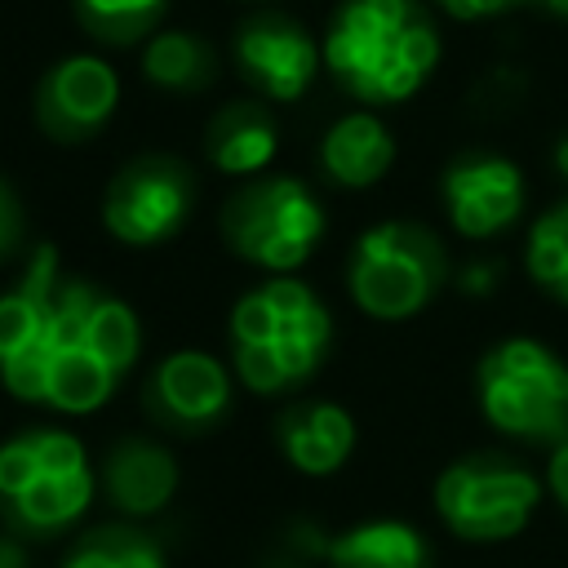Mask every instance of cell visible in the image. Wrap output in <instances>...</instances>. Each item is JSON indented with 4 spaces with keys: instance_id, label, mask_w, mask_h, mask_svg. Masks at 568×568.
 <instances>
[{
    "instance_id": "1",
    "label": "cell",
    "mask_w": 568,
    "mask_h": 568,
    "mask_svg": "<svg viewBox=\"0 0 568 568\" xmlns=\"http://www.w3.org/2000/svg\"><path fill=\"white\" fill-rule=\"evenodd\" d=\"M138 351L133 306L67 275L53 244H40L18 284L0 293V382L22 404L93 413L115 395Z\"/></svg>"
},
{
    "instance_id": "5",
    "label": "cell",
    "mask_w": 568,
    "mask_h": 568,
    "mask_svg": "<svg viewBox=\"0 0 568 568\" xmlns=\"http://www.w3.org/2000/svg\"><path fill=\"white\" fill-rule=\"evenodd\" d=\"M479 413L515 439L568 435V364L537 337H506L475 368Z\"/></svg>"
},
{
    "instance_id": "15",
    "label": "cell",
    "mask_w": 568,
    "mask_h": 568,
    "mask_svg": "<svg viewBox=\"0 0 568 568\" xmlns=\"http://www.w3.org/2000/svg\"><path fill=\"white\" fill-rule=\"evenodd\" d=\"M102 488L120 515L146 519L164 510L169 497L178 493V462L169 448L151 439H124L102 462Z\"/></svg>"
},
{
    "instance_id": "18",
    "label": "cell",
    "mask_w": 568,
    "mask_h": 568,
    "mask_svg": "<svg viewBox=\"0 0 568 568\" xmlns=\"http://www.w3.org/2000/svg\"><path fill=\"white\" fill-rule=\"evenodd\" d=\"M280 129L262 102H231L222 106L204 129V155L217 173L253 178L275 160Z\"/></svg>"
},
{
    "instance_id": "24",
    "label": "cell",
    "mask_w": 568,
    "mask_h": 568,
    "mask_svg": "<svg viewBox=\"0 0 568 568\" xmlns=\"http://www.w3.org/2000/svg\"><path fill=\"white\" fill-rule=\"evenodd\" d=\"M444 13H453L457 22H475V18H493V13H506L524 0H435Z\"/></svg>"
},
{
    "instance_id": "25",
    "label": "cell",
    "mask_w": 568,
    "mask_h": 568,
    "mask_svg": "<svg viewBox=\"0 0 568 568\" xmlns=\"http://www.w3.org/2000/svg\"><path fill=\"white\" fill-rule=\"evenodd\" d=\"M546 484H550L555 501L568 510V435H564V439H555V448H550V462H546Z\"/></svg>"
},
{
    "instance_id": "7",
    "label": "cell",
    "mask_w": 568,
    "mask_h": 568,
    "mask_svg": "<svg viewBox=\"0 0 568 568\" xmlns=\"http://www.w3.org/2000/svg\"><path fill=\"white\" fill-rule=\"evenodd\" d=\"M222 235L244 262L288 275L324 240V209L297 178H253L226 200Z\"/></svg>"
},
{
    "instance_id": "23",
    "label": "cell",
    "mask_w": 568,
    "mask_h": 568,
    "mask_svg": "<svg viewBox=\"0 0 568 568\" xmlns=\"http://www.w3.org/2000/svg\"><path fill=\"white\" fill-rule=\"evenodd\" d=\"M18 240H22V200L0 178V257H9L18 248Z\"/></svg>"
},
{
    "instance_id": "8",
    "label": "cell",
    "mask_w": 568,
    "mask_h": 568,
    "mask_svg": "<svg viewBox=\"0 0 568 568\" xmlns=\"http://www.w3.org/2000/svg\"><path fill=\"white\" fill-rule=\"evenodd\" d=\"M541 506V479L510 457L475 453L435 479V515L462 541L519 537Z\"/></svg>"
},
{
    "instance_id": "12",
    "label": "cell",
    "mask_w": 568,
    "mask_h": 568,
    "mask_svg": "<svg viewBox=\"0 0 568 568\" xmlns=\"http://www.w3.org/2000/svg\"><path fill=\"white\" fill-rule=\"evenodd\" d=\"M146 413L178 435H204V430L222 426L231 413L226 364L209 351L164 355L146 382Z\"/></svg>"
},
{
    "instance_id": "4",
    "label": "cell",
    "mask_w": 568,
    "mask_h": 568,
    "mask_svg": "<svg viewBox=\"0 0 568 568\" xmlns=\"http://www.w3.org/2000/svg\"><path fill=\"white\" fill-rule=\"evenodd\" d=\"M93 466L71 430L36 426L0 444V515L13 532L53 537L93 501Z\"/></svg>"
},
{
    "instance_id": "14",
    "label": "cell",
    "mask_w": 568,
    "mask_h": 568,
    "mask_svg": "<svg viewBox=\"0 0 568 568\" xmlns=\"http://www.w3.org/2000/svg\"><path fill=\"white\" fill-rule=\"evenodd\" d=\"M275 444L293 470L333 475L346 466V457L355 448V422L346 408H337L328 399H302V404L280 413Z\"/></svg>"
},
{
    "instance_id": "28",
    "label": "cell",
    "mask_w": 568,
    "mask_h": 568,
    "mask_svg": "<svg viewBox=\"0 0 568 568\" xmlns=\"http://www.w3.org/2000/svg\"><path fill=\"white\" fill-rule=\"evenodd\" d=\"M555 169H559V178L568 182V133L555 142Z\"/></svg>"
},
{
    "instance_id": "13",
    "label": "cell",
    "mask_w": 568,
    "mask_h": 568,
    "mask_svg": "<svg viewBox=\"0 0 568 568\" xmlns=\"http://www.w3.org/2000/svg\"><path fill=\"white\" fill-rule=\"evenodd\" d=\"M439 195L448 222L466 240H488L515 226L524 209V173L497 151H466L444 169Z\"/></svg>"
},
{
    "instance_id": "3",
    "label": "cell",
    "mask_w": 568,
    "mask_h": 568,
    "mask_svg": "<svg viewBox=\"0 0 568 568\" xmlns=\"http://www.w3.org/2000/svg\"><path fill=\"white\" fill-rule=\"evenodd\" d=\"M231 355L235 377L257 395H288L311 382L333 346L328 306L311 284L293 275H271L248 288L231 311Z\"/></svg>"
},
{
    "instance_id": "26",
    "label": "cell",
    "mask_w": 568,
    "mask_h": 568,
    "mask_svg": "<svg viewBox=\"0 0 568 568\" xmlns=\"http://www.w3.org/2000/svg\"><path fill=\"white\" fill-rule=\"evenodd\" d=\"M493 275H497V271H493L488 262H484V266H470V271H466V293H488V288H493Z\"/></svg>"
},
{
    "instance_id": "22",
    "label": "cell",
    "mask_w": 568,
    "mask_h": 568,
    "mask_svg": "<svg viewBox=\"0 0 568 568\" xmlns=\"http://www.w3.org/2000/svg\"><path fill=\"white\" fill-rule=\"evenodd\" d=\"M528 275L559 302H568V195L550 204L528 231Z\"/></svg>"
},
{
    "instance_id": "9",
    "label": "cell",
    "mask_w": 568,
    "mask_h": 568,
    "mask_svg": "<svg viewBox=\"0 0 568 568\" xmlns=\"http://www.w3.org/2000/svg\"><path fill=\"white\" fill-rule=\"evenodd\" d=\"M195 209V173L178 155H138L129 160L106 195H102V222L120 244L151 248L164 244L186 226Z\"/></svg>"
},
{
    "instance_id": "17",
    "label": "cell",
    "mask_w": 568,
    "mask_h": 568,
    "mask_svg": "<svg viewBox=\"0 0 568 568\" xmlns=\"http://www.w3.org/2000/svg\"><path fill=\"white\" fill-rule=\"evenodd\" d=\"M328 568H430L426 537L404 519H364L333 537H320Z\"/></svg>"
},
{
    "instance_id": "11",
    "label": "cell",
    "mask_w": 568,
    "mask_h": 568,
    "mask_svg": "<svg viewBox=\"0 0 568 568\" xmlns=\"http://www.w3.org/2000/svg\"><path fill=\"white\" fill-rule=\"evenodd\" d=\"M120 102V80L102 58L75 53L53 62L36 84V124L53 142H89L106 129Z\"/></svg>"
},
{
    "instance_id": "16",
    "label": "cell",
    "mask_w": 568,
    "mask_h": 568,
    "mask_svg": "<svg viewBox=\"0 0 568 568\" xmlns=\"http://www.w3.org/2000/svg\"><path fill=\"white\" fill-rule=\"evenodd\" d=\"M390 164H395V138L373 111L342 115L320 142L324 178L333 186H346V191H364V186L382 182Z\"/></svg>"
},
{
    "instance_id": "19",
    "label": "cell",
    "mask_w": 568,
    "mask_h": 568,
    "mask_svg": "<svg viewBox=\"0 0 568 568\" xmlns=\"http://www.w3.org/2000/svg\"><path fill=\"white\" fill-rule=\"evenodd\" d=\"M142 75L169 93H204L217 80V53L191 31H160L142 49Z\"/></svg>"
},
{
    "instance_id": "10",
    "label": "cell",
    "mask_w": 568,
    "mask_h": 568,
    "mask_svg": "<svg viewBox=\"0 0 568 568\" xmlns=\"http://www.w3.org/2000/svg\"><path fill=\"white\" fill-rule=\"evenodd\" d=\"M235 67L240 75L266 93L271 102H293L311 89L315 71H320V49L315 40L306 36V27L288 13H248L240 27H235Z\"/></svg>"
},
{
    "instance_id": "21",
    "label": "cell",
    "mask_w": 568,
    "mask_h": 568,
    "mask_svg": "<svg viewBox=\"0 0 568 568\" xmlns=\"http://www.w3.org/2000/svg\"><path fill=\"white\" fill-rule=\"evenodd\" d=\"M75 22L102 44H133L155 31L169 0H71Z\"/></svg>"
},
{
    "instance_id": "27",
    "label": "cell",
    "mask_w": 568,
    "mask_h": 568,
    "mask_svg": "<svg viewBox=\"0 0 568 568\" xmlns=\"http://www.w3.org/2000/svg\"><path fill=\"white\" fill-rule=\"evenodd\" d=\"M0 568H27L22 546H18L13 537H4V532H0Z\"/></svg>"
},
{
    "instance_id": "2",
    "label": "cell",
    "mask_w": 568,
    "mask_h": 568,
    "mask_svg": "<svg viewBox=\"0 0 568 568\" xmlns=\"http://www.w3.org/2000/svg\"><path fill=\"white\" fill-rule=\"evenodd\" d=\"M320 58L351 98L390 106L430 80L439 31L417 0H342L328 18Z\"/></svg>"
},
{
    "instance_id": "6",
    "label": "cell",
    "mask_w": 568,
    "mask_h": 568,
    "mask_svg": "<svg viewBox=\"0 0 568 568\" xmlns=\"http://www.w3.org/2000/svg\"><path fill=\"white\" fill-rule=\"evenodd\" d=\"M448 280V257L435 231L422 222H377L368 226L346 262L351 297L373 320H408Z\"/></svg>"
},
{
    "instance_id": "20",
    "label": "cell",
    "mask_w": 568,
    "mask_h": 568,
    "mask_svg": "<svg viewBox=\"0 0 568 568\" xmlns=\"http://www.w3.org/2000/svg\"><path fill=\"white\" fill-rule=\"evenodd\" d=\"M62 568H169V559L151 532L129 524H106L84 532L62 559Z\"/></svg>"
},
{
    "instance_id": "29",
    "label": "cell",
    "mask_w": 568,
    "mask_h": 568,
    "mask_svg": "<svg viewBox=\"0 0 568 568\" xmlns=\"http://www.w3.org/2000/svg\"><path fill=\"white\" fill-rule=\"evenodd\" d=\"M537 4H541V9L550 13V18H559V22H568V0H537Z\"/></svg>"
}]
</instances>
